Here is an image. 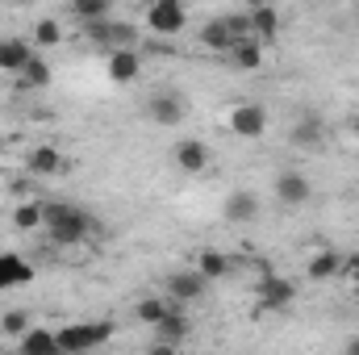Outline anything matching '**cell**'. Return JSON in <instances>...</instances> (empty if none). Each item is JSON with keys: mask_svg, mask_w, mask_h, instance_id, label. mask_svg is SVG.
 Masks as SVG:
<instances>
[{"mask_svg": "<svg viewBox=\"0 0 359 355\" xmlns=\"http://www.w3.org/2000/svg\"><path fill=\"white\" fill-rule=\"evenodd\" d=\"M147 355H180V347H172V343H155Z\"/></svg>", "mask_w": 359, "mask_h": 355, "instance_id": "obj_30", "label": "cell"}, {"mask_svg": "<svg viewBox=\"0 0 359 355\" xmlns=\"http://www.w3.org/2000/svg\"><path fill=\"white\" fill-rule=\"evenodd\" d=\"M247 17H251V38H255V42H264V46H268V42L280 38V13H276L271 4H255Z\"/></svg>", "mask_w": 359, "mask_h": 355, "instance_id": "obj_15", "label": "cell"}, {"mask_svg": "<svg viewBox=\"0 0 359 355\" xmlns=\"http://www.w3.org/2000/svg\"><path fill=\"white\" fill-rule=\"evenodd\" d=\"M309 196H313V184H309V176H301V172H280V176H276V201H280V205L301 209Z\"/></svg>", "mask_w": 359, "mask_h": 355, "instance_id": "obj_10", "label": "cell"}, {"mask_svg": "<svg viewBox=\"0 0 359 355\" xmlns=\"http://www.w3.org/2000/svg\"><path fill=\"white\" fill-rule=\"evenodd\" d=\"M201 46H209V51H217V55H230L234 34L226 29V21H222V17H213V21H205V25H201Z\"/></svg>", "mask_w": 359, "mask_h": 355, "instance_id": "obj_19", "label": "cell"}, {"mask_svg": "<svg viewBox=\"0 0 359 355\" xmlns=\"http://www.w3.org/2000/svg\"><path fill=\"white\" fill-rule=\"evenodd\" d=\"M188 25V8L180 0H155L147 4V29L151 34H180Z\"/></svg>", "mask_w": 359, "mask_h": 355, "instance_id": "obj_5", "label": "cell"}, {"mask_svg": "<svg viewBox=\"0 0 359 355\" xmlns=\"http://www.w3.org/2000/svg\"><path fill=\"white\" fill-rule=\"evenodd\" d=\"M168 309H172V301H168V297H142V301L134 305V318H138V322H147V326H159V322L168 318Z\"/></svg>", "mask_w": 359, "mask_h": 355, "instance_id": "obj_21", "label": "cell"}, {"mask_svg": "<svg viewBox=\"0 0 359 355\" xmlns=\"http://www.w3.org/2000/svg\"><path fill=\"white\" fill-rule=\"evenodd\" d=\"M72 17H76L80 25H96V21H109L113 8H109V0H76V4H72Z\"/></svg>", "mask_w": 359, "mask_h": 355, "instance_id": "obj_22", "label": "cell"}, {"mask_svg": "<svg viewBox=\"0 0 359 355\" xmlns=\"http://www.w3.org/2000/svg\"><path fill=\"white\" fill-rule=\"evenodd\" d=\"M34 42H38V46H59V42H63V25L50 21V17H42V21L34 25Z\"/></svg>", "mask_w": 359, "mask_h": 355, "instance_id": "obj_27", "label": "cell"}, {"mask_svg": "<svg viewBox=\"0 0 359 355\" xmlns=\"http://www.w3.org/2000/svg\"><path fill=\"white\" fill-rule=\"evenodd\" d=\"M38 272L34 264L25 260V255H13V251H0V288H21V284H29Z\"/></svg>", "mask_w": 359, "mask_h": 355, "instance_id": "obj_13", "label": "cell"}, {"mask_svg": "<svg viewBox=\"0 0 359 355\" xmlns=\"http://www.w3.org/2000/svg\"><path fill=\"white\" fill-rule=\"evenodd\" d=\"M147 113H151L155 126H180L188 117V96L180 88H159L147 100Z\"/></svg>", "mask_w": 359, "mask_h": 355, "instance_id": "obj_3", "label": "cell"}, {"mask_svg": "<svg viewBox=\"0 0 359 355\" xmlns=\"http://www.w3.org/2000/svg\"><path fill=\"white\" fill-rule=\"evenodd\" d=\"M0 326H4V335H17V339H21V335L29 330V318H25L21 309H8V314L0 318Z\"/></svg>", "mask_w": 359, "mask_h": 355, "instance_id": "obj_28", "label": "cell"}, {"mask_svg": "<svg viewBox=\"0 0 359 355\" xmlns=\"http://www.w3.org/2000/svg\"><path fill=\"white\" fill-rule=\"evenodd\" d=\"M42 230L55 247H80L84 239L96 234V222L80 205H67V201H42Z\"/></svg>", "mask_w": 359, "mask_h": 355, "instance_id": "obj_1", "label": "cell"}, {"mask_svg": "<svg viewBox=\"0 0 359 355\" xmlns=\"http://www.w3.org/2000/svg\"><path fill=\"white\" fill-rule=\"evenodd\" d=\"M288 138H292V147H322V121L318 117H301Z\"/></svg>", "mask_w": 359, "mask_h": 355, "instance_id": "obj_25", "label": "cell"}, {"mask_svg": "<svg viewBox=\"0 0 359 355\" xmlns=\"http://www.w3.org/2000/svg\"><path fill=\"white\" fill-rule=\"evenodd\" d=\"M196 272L205 280H222V276H230V255L226 251H201L196 255Z\"/></svg>", "mask_w": 359, "mask_h": 355, "instance_id": "obj_23", "label": "cell"}, {"mask_svg": "<svg viewBox=\"0 0 359 355\" xmlns=\"http://www.w3.org/2000/svg\"><path fill=\"white\" fill-rule=\"evenodd\" d=\"M17 355H63V347H59V335H55V330L29 326V330L21 335V343H17Z\"/></svg>", "mask_w": 359, "mask_h": 355, "instance_id": "obj_14", "label": "cell"}, {"mask_svg": "<svg viewBox=\"0 0 359 355\" xmlns=\"http://www.w3.org/2000/svg\"><path fill=\"white\" fill-rule=\"evenodd\" d=\"M222 217H226L230 226H247V222H255V217H259V196H255L251 188H234V192L222 201Z\"/></svg>", "mask_w": 359, "mask_h": 355, "instance_id": "obj_8", "label": "cell"}, {"mask_svg": "<svg viewBox=\"0 0 359 355\" xmlns=\"http://www.w3.org/2000/svg\"><path fill=\"white\" fill-rule=\"evenodd\" d=\"M230 130H234L238 138H264V134H268V109L255 105V100L234 105V109H230Z\"/></svg>", "mask_w": 359, "mask_h": 355, "instance_id": "obj_6", "label": "cell"}, {"mask_svg": "<svg viewBox=\"0 0 359 355\" xmlns=\"http://www.w3.org/2000/svg\"><path fill=\"white\" fill-rule=\"evenodd\" d=\"M25 168H29V176H59V172L67 168V159H63L55 147H34V151L25 155Z\"/></svg>", "mask_w": 359, "mask_h": 355, "instance_id": "obj_17", "label": "cell"}, {"mask_svg": "<svg viewBox=\"0 0 359 355\" xmlns=\"http://www.w3.org/2000/svg\"><path fill=\"white\" fill-rule=\"evenodd\" d=\"M230 63H234L238 72H259V67H264V42H255V38L234 42V46H230Z\"/></svg>", "mask_w": 359, "mask_h": 355, "instance_id": "obj_18", "label": "cell"}, {"mask_svg": "<svg viewBox=\"0 0 359 355\" xmlns=\"http://www.w3.org/2000/svg\"><path fill=\"white\" fill-rule=\"evenodd\" d=\"M305 272H309L313 280H330V276L343 272V255H339V251H318V255H309Z\"/></svg>", "mask_w": 359, "mask_h": 355, "instance_id": "obj_20", "label": "cell"}, {"mask_svg": "<svg viewBox=\"0 0 359 355\" xmlns=\"http://www.w3.org/2000/svg\"><path fill=\"white\" fill-rule=\"evenodd\" d=\"M109 80L113 84H134L142 76V55L134 46H121V51H109V63H104Z\"/></svg>", "mask_w": 359, "mask_h": 355, "instance_id": "obj_9", "label": "cell"}, {"mask_svg": "<svg viewBox=\"0 0 359 355\" xmlns=\"http://www.w3.org/2000/svg\"><path fill=\"white\" fill-rule=\"evenodd\" d=\"M188 330H192L188 314H184L180 305H172V309H168V318L155 326V343H172V347H180V343L188 339Z\"/></svg>", "mask_w": 359, "mask_h": 355, "instance_id": "obj_16", "label": "cell"}, {"mask_svg": "<svg viewBox=\"0 0 359 355\" xmlns=\"http://www.w3.org/2000/svg\"><path fill=\"white\" fill-rule=\"evenodd\" d=\"M13 226L17 230H42V201H25L13 209Z\"/></svg>", "mask_w": 359, "mask_h": 355, "instance_id": "obj_26", "label": "cell"}, {"mask_svg": "<svg viewBox=\"0 0 359 355\" xmlns=\"http://www.w3.org/2000/svg\"><path fill=\"white\" fill-rule=\"evenodd\" d=\"M255 301H259V309H292L297 305V284L288 276L264 272V280L255 288Z\"/></svg>", "mask_w": 359, "mask_h": 355, "instance_id": "obj_4", "label": "cell"}, {"mask_svg": "<svg viewBox=\"0 0 359 355\" xmlns=\"http://www.w3.org/2000/svg\"><path fill=\"white\" fill-rule=\"evenodd\" d=\"M343 272H347V276H351V280L359 284V251H351V255L343 260Z\"/></svg>", "mask_w": 359, "mask_h": 355, "instance_id": "obj_29", "label": "cell"}, {"mask_svg": "<svg viewBox=\"0 0 359 355\" xmlns=\"http://www.w3.org/2000/svg\"><path fill=\"white\" fill-rule=\"evenodd\" d=\"M29 63H34V46H29L25 38H17V34L0 38V72H8V76H21Z\"/></svg>", "mask_w": 359, "mask_h": 355, "instance_id": "obj_11", "label": "cell"}, {"mask_svg": "<svg viewBox=\"0 0 359 355\" xmlns=\"http://www.w3.org/2000/svg\"><path fill=\"white\" fill-rule=\"evenodd\" d=\"M209 147L201 142V138H184V142H176V168L184 172V176H201L205 168H209Z\"/></svg>", "mask_w": 359, "mask_h": 355, "instance_id": "obj_12", "label": "cell"}, {"mask_svg": "<svg viewBox=\"0 0 359 355\" xmlns=\"http://www.w3.org/2000/svg\"><path fill=\"white\" fill-rule=\"evenodd\" d=\"M205 288H209V280H205L196 267H180V272L168 276V301H172V305L201 301V297H205Z\"/></svg>", "mask_w": 359, "mask_h": 355, "instance_id": "obj_7", "label": "cell"}, {"mask_svg": "<svg viewBox=\"0 0 359 355\" xmlns=\"http://www.w3.org/2000/svg\"><path fill=\"white\" fill-rule=\"evenodd\" d=\"M59 347L63 355H84V351H96L109 343L113 335V322H72V326H59Z\"/></svg>", "mask_w": 359, "mask_h": 355, "instance_id": "obj_2", "label": "cell"}, {"mask_svg": "<svg viewBox=\"0 0 359 355\" xmlns=\"http://www.w3.org/2000/svg\"><path fill=\"white\" fill-rule=\"evenodd\" d=\"M17 84H21V88H29V92L50 88V67H46V59H38V55H34V63L17 76Z\"/></svg>", "mask_w": 359, "mask_h": 355, "instance_id": "obj_24", "label": "cell"}, {"mask_svg": "<svg viewBox=\"0 0 359 355\" xmlns=\"http://www.w3.org/2000/svg\"><path fill=\"white\" fill-rule=\"evenodd\" d=\"M351 134H355V138H359V117H355V121H351Z\"/></svg>", "mask_w": 359, "mask_h": 355, "instance_id": "obj_32", "label": "cell"}, {"mask_svg": "<svg viewBox=\"0 0 359 355\" xmlns=\"http://www.w3.org/2000/svg\"><path fill=\"white\" fill-rule=\"evenodd\" d=\"M343 355H359V335L351 339V343H347V347H343Z\"/></svg>", "mask_w": 359, "mask_h": 355, "instance_id": "obj_31", "label": "cell"}]
</instances>
